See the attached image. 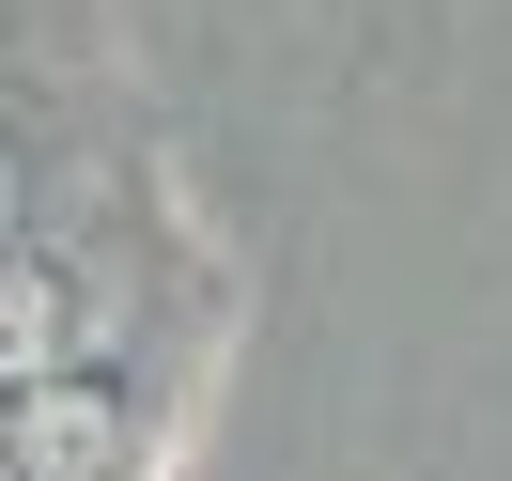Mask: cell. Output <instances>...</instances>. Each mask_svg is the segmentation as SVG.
<instances>
[{
    "mask_svg": "<svg viewBox=\"0 0 512 481\" xmlns=\"http://www.w3.org/2000/svg\"><path fill=\"white\" fill-rule=\"evenodd\" d=\"M125 388H94V373H63L47 357L32 388H0V450H16V481H125Z\"/></svg>",
    "mask_w": 512,
    "mask_h": 481,
    "instance_id": "obj_1",
    "label": "cell"
},
{
    "mask_svg": "<svg viewBox=\"0 0 512 481\" xmlns=\"http://www.w3.org/2000/svg\"><path fill=\"white\" fill-rule=\"evenodd\" d=\"M63 357V280L47 264H0V388H32Z\"/></svg>",
    "mask_w": 512,
    "mask_h": 481,
    "instance_id": "obj_2",
    "label": "cell"
},
{
    "mask_svg": "<svg viewBox=\"0 0 512 481\" xmlns=\"http://www.w3.org/2000/svg\"><path fill=\"white\" fill-rule=\"evenodd\" d=\"M16 202H32V171H16V140H0V249H16Z\"/></svg>",
    "mask_w": 512,
    "mask_h": 481,
    "instance_id": "obj_3",
    "label": "cell"
},
{
    "mask_svg": "<svg viewBox=\"0 0 512 481\" xmlns=\"http://www.w3.org/2000/svg\"><path fill=\"white\" fill-rule=\"evenodd\" d=\"M0 481H16V450H0Z\"/></svg>",
    "mask_w": 512,
    "mask_h": 481,
    "instance_id": "obj_4",
    "label": "cell"
}]
</instances>
